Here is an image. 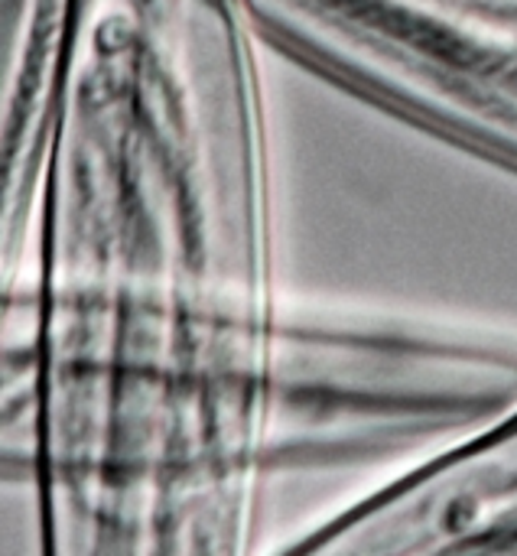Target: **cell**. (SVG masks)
Masks as SVG:
<instances>
[{"label":"cell","mask_w":517,"mask_h":556,"mask_svg":"<svg viewBox=\"0 0 517 556\" xmlns=\"http://www.w3.org/2000/svg\"><path fill=\"white\" fill-rule=\"evenodd\" d=\"M244 0H81L29 257L33 525L62 556H244L283 293Z\"/></svg>","instance_id":"6da1fadb"},{"label":"cell","mask_w":517,"mask_h":556,"mask_svg":"<svg viewBox=\"0 0 517 556\" xmlns=\"http://www.w3.org/2000/svg\"><path fill=\"white\" fill-rule=\"evenodd\" d=\"M512 414V323L283 296L264 401L267 489L371 469L388 482L476 443Z\"/></svg>","instance_id":"7a4b0ae2"},{"label":"cell","mask_w":517,"mask_h":556,"mask_svg":"<svg viewBox=\"0 0 517 556\" xmlns=\"http://www.w3.org/2000/svg\"><path fill=\"white\" fill-rule=\"evenodd\" d=\"M264 46L517 176V0H244Z\"/></svg>","instance_id":"3957f363"},{"label":"cell","mask_w":517,"mask_h":556,"mask_svg":"<svg viewBox=\"0 0 517 556\" xmlns=\"http://www.w3.org/2000/svg\"><path fill=\"white\" fill-rule=\"evenodd\" d=\"M323 554L517 556V414L476 443L329 511Z\"/></svg>","instance_id":"277c9868"},{"label":"cell","mask_w":517,"mask_h":556,"mask_svg":"<svg viewBox=\"0 0 517 556\" xmlns=\"http://www.w3.org/2000/svg\"><path fill=\"white\" fill-rule=\"evenodd\" d=\"M78 20L81 0H3L0 277L16 274L29 257L52 121Z\"/></svg>","instance_id":"5b68a950"}]
</instances>
